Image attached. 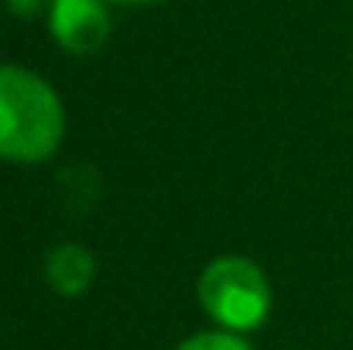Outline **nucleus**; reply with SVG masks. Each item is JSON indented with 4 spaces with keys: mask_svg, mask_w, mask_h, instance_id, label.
Here are the masks:
<instances>
[{
    "mask_svg": "<svg viewBox=\"0 0 353 350\" xmlns=\"http://www.w3.org/2000/svg\"><path fill=\"white\" fill-rule=\"evenodd\" d=\"M48 28L65 52L90 55L110 38V14L103 0H52Z\"/></svg>",
    "mask_w": 353,
    "mask_h": 350,
    "instance_id": "3",
    "label": "nucleus"
},
{
    "mask_svg": "<svg viewBox=\"0 0 353 350\" xmlns=\"http://www.w3.org/2000/svg\"><path fill=\"white\" fill-rule=\"evenodd\" d=\"M93 271H97V261L93 254L83 247V244H59L52 247L48 261H45V278L48 285L59 292V295H83L90 285H93Z\"/></svg>",
    "mask_w": 353,
    "mask_h": 350,
    "instance_id": "4",
    "label": "nucleus"
},
{
    "mask_svg": "<svg viewBox=\"0 0 353 350\" xmlns=\"http://www.w3.org/2000/svg\"><path fill=\"white\" fill-rule=\"evenodd\" d=\"M114 3H130L134 7V3H154V0H114Z\"/></svg>",
    "mask_w": 353,
    "mask_h": 350,
    "instance_id": "7",
    "label": "nucleus"
},
{
    "mask_svg": "<svg viewBox=\"0 0 353 350\" xmlns=\"http://www.w3.org/2000/svg\"><path fill=\"white\" fill-rule=\"evenodd\" d=\"M179 350H250V347H247V340H240L236 333L220 330V333H196V337H189Z\"/></svg>",
    "mask_w": 353,
    "mask_h": 350,
    "instance_id": "5",
    "label": "nucleus"
},
{
    "mask_svg": "<svg viewBox=\"0 0 353 350\" xmlns=\"http://www.w3.org/2000/svg\"><path fill=\"white\" fill-rule=\"evenodd\" d=\"M199 302L227 333H247L268 320L271 285L254 261L240 254H227L203 268Z\"/></svg>",
    "mask_w": 353,
    "mask_h": 350,
    "instance_id": "2",
    "label": "nucleus"
},
{
    "mask_svg": "<svg viewBox=\"0 0 353 350\" xmlns=\"http://www.w3.org/2000/svg\"><path fill=\"white\" fill-rule=\"evenodd\" d=\"M45 0H7V7L14 10V14H21V17H28V14H34L38 7H41Z\"/></svg>",
    "mask_w": 353,
    "mask_h": 350,
    "instance_id": "6",
    "label": "nucleus"
},
{
    "mask_svg": "<svg viewBox=\"0 0 353 350\" xmlns=\"http://www.w3.org/2000/svg\"><path fill=\"white\" fill-rule=\"evenodd\" d=\"M65 134V110L59 93L31 69L0 66V158L45 162Z\"/></svg>",
    "mask_w": 353,
    "mask_h": 350,
    "instance_id": "1",
    "label": "nucleus"
}]
</instances>
